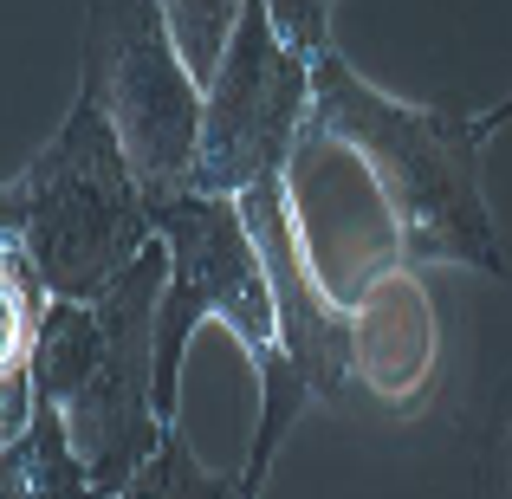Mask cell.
Listing matches in <instances>:
<instances>
[{"label":"cell","instance_id":"9a60e30c","mask_svg":"<svg viewBox=\"0 0 512 499\" xmlns=\"http://www.w3.org/2000/svg\"><path fill=\"white\" fill-rule=\"evenodd\" d=\"M506 441H512V415H506ZM506 480H512V474H506Z\"/></svg>","mask_w":512,"mask_h":499},{"label":"cell","instance_id":"7c38bea8","mask_svg":"<svg viewBox=\"0 0 512 499\" xmlns=\"http://www.w3.org/2000/svg\"><path fill=\"white\" fill-rule=\"evenodd\" d=\"M240 7H247V0H169V26H175V39H182V59H188V72L201 78V91L221 72L227 39H234V26H240Z\"/></svg>","mask_w":512,"mask_h":499},{"label":"cell","instance_id":"3957f363","mask_svg":"<svg viewBox=\"0 0 512 499\" xmlns=\"http://www.w3.org/2000/svg\"><path fill=\"white\" fill-rule=\"evenodd\" d=\"M150 227L169 240V292L156 312V415L175 422V370L201 318H221L240 350L279 344V305L266 260L247 234L240 195H195V188H143Z\"/></svg>","mask_w":512,"mask_h":499},{"label":"cell","instance_id":"8fae6325","mask_svg":"<svg viewBox=\"0 0 512 499\" xmlns=\"http://www.w3.org/2000/svg\"><path fill=\"white\" fill-rule=\"evenodd\" d=\"M124 493H137V499H247V493H240V474L221 480V474H208V467L188 454V441H182L175 422H163L156 454L137 467V480H130Z\"/></svg>","mask_w":512,"mask_h":499},{"label":"cell","instance_id":"ba28073f","mask_svg":"<svg viewBox=\"0 0 512 499\" xmlns=\"http://www.w3.org/2000/svg\"><path fill=\"white\" fill-rule=\"evenodd\" d=\"M0 487L7 493H39V499H65V493H91V461L72 441V415L65 402H33V422L13 441H0Z\"/></svg>","mask_w":512,"mask_h":499},{"label":"cell","instance_id":"5bb4252c","mask_svg":"<svg viewBox=\"0 0 512 499\" xmlns=\"http://www.w3.org/2000/svg\"><path fill=\"white\" fill-rule=\"evenodd\" d=\"M506 117H512V98L500 104V111H487V117H480V130H493V124H506Z\"/></svg>","mask_w":512,"mask_h":499},{"label":"cell","instance_id":"5b68a950","mask_svg":"<svg viewBox=\"0 0 512 499\" xmlns=\"http://www.w3.org/2000/svg\"><path fill=\"white\" fill-rule=\"evenodd\" d=\"M312 111V59L286 46L266 0L240 7L221 72L201 91V143L182 188L195 195H240L260 175L286 169Z\"/></svg>","mask_w":512,"mask_h":499},{"label":"cell","instance_id":"52a82bcc","mask_svg":"<svg viewBox=\"0 0 512 499\" xmlns=\"http://www.w3.org/2000/svg\"><path fill=\"white\" fill-rule=\"evenodd\" d=\"M240 214H247V234L266 260V279H273L286 357L318 383V396H344L350 370H357V318L325 299L312 260H305L299 214H292V201H286V169H273L253 188H240Z\"/></svg>","mask_w":512,"mask_h":499},{"label":"cell","instance_id":"6da1fadb","mask_svg":"<svg viewBox=\"0 0 512 499\" xmlns=\"http://www.w3.org/2000/svg\"><path fill=\"white\" fill-rule=\"evenodd\" d=\"M480 137V117H461L448 104H396L363 85L338 52L312 59V111L299 143H344L370 169L409 260H461L506 279L512 266L493 240L480 188Z\"/></svg>","mask_w":512,"mask_h":499},{"label":"cell","instance_id":"9c48e42d","mask_svg":"<svg viewBox=\"0 0 512 499\" xmlns=\"http://www.w3.org/2000/svg\"><path fill=\"white\" fill-rule=\"evenodd\" d=\"M104 350V325L91 299H46V318H39V344H33V402H72L85 389V376L98 370Z\"/></svg>","mask_w":512,"mask_h":499},{"label":"cell","instance_id":"277c9868","mask_svg":"<svg viewBox=\"0 0 512 499\" xmlns=\"http://www.w3.org/2000/svg\"><path fill=\"white\" fill-rule=\"evenodd\" d=\"M85 85L117 117L143 188H182L201 143V78L182 59L169 0H91Z\"/></svg>","mask_w":512,"mask_h":499},{"label":"cell","instance_id":"7a4b0ae2","mask_svg":"<svg viewBox=\"0 0 512 499\" xmlns=\"http://www.w3.org/2000/svg\"><path fill=\"white\" fill-rule=\"evenodd\" d=\"M7 227L33 253L46 292L98 299L130 260L156 240L143 208V175L130 163L117 117L91 85H78L59 137L7 182Z\"/></svg>","mask_w":512,"mask_h":499},{"label":"cell","instance_id":"4fadbf2b","mask_svg":"<svg viewBox=\"0 0 512 499\" xmlns=\"http://www.w3.org/2000/svg\"><path fill=\"white\" fill-rule=\"evenodd\" d=\"M266 13L286 33V46H299L305 59L331 52V0H266Z\"/></svg>","mask_w":512,"mask_h":499},{"label":"cell","instance_id":"30bf717a","mask_svg":"<svg viewBox=\"0 0 512 499\" xmlns=\"http://www.w3.org/2000/svg\"><path fill=\"white\" fill-rule=\"evenodd\" d=\"M253 363H260V396H266V409H260V435H253V454H247V474H240V493H260L266 487V467H273V454H279V441H286V428L305 415V402L318 396V383L299 370V363L286 357V344H266V350H253Z\"/></svg>","mask_w":512,"mask_h":499},{"label":"cell","instance_id":"8992f818","mask_svg":"<svg viewBox=\"0 0 512 499\" xmlns=\"http://www.w3.org/2000/svg\"><path fill=\"white\" fill-rule=\"evenodd\" d=\"M163 292H169V240L156 234L91 299L104 325V350L85 389L65 402L72 441L91 461V493H124L163 441V415H156V312H163Z\"/></svg>","mask_w":512,"mask_h":499}]
</instances>
